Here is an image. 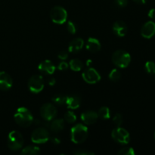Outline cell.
I'll return each instance as SVG.
<instances>
[{
	"label": "cell",
	"instance_id": "1",
	"mask_svg": "<svg viewBox=\"0 0 155 155\" xmlns=\"http://www.w3.org/2000/svg\"><path fill=\"white\" fill-rule=\"evenodd\" d=\"M15 120L17 124L22 127H27L33 123V117L31 112L24 107H19L15 112Z\"/></svg>",
	"mask_w": 155,
	"mask_h": 155
},
{
	"label": "cell",
	"instance_id": "2",
	"mask_svg": "<svg viewBox=\"0 0 155 155\" xmlns=\"http://www.w3.org/2000/svg\"><path fill=\"white\" fill-rule=\"evenodd\" d=\"M71 134L72 142L75 144H80L87 139L89 132L86 126L79 124L72 127Z\"/></svg>",
	"mask_w": 155,
	"mask_h": 155
},
{
	"label": "cell",
	"instance_id": "3",
	"mask_svg": "<svg viewBox=\"0 0 155 155\" xmlns=\"http://www.w3.org/2000/svg\"><path fill=\"white\" fill-rule=\"evenodd\" d=\"M112 61L120 68H125L129 66L131 61L130 54L124 50H117L112 55Z\"/></svg>",
	"mask_w": 155,
	"mask_h": 155
},
{
	"label": "cell",
	"instance_id": "4",
	"mask_svg": "<svg viewBox=\"0 0 155 155\" xmlns=\"http://www.w3.org/2000/svg\"><path fill=\"white\" fill-rule=\"evenodd\" d=\"M24 145V138L21 133L14 130L8 136V146L12 151H18Z\"/></svg>",
	"mask_w": 155,
	"mask_h": 155
},
{
	"label": "cell",
	"instance_id": "5",
	"mask_svg": "<svg viewBox=\"0 0 155 155\" xmlns=\"http://www.w3.org/2000/svg\"><path fill=\"white\" fill-rule=\"evenodd\" d=\"M51 21L57 24H63L68 18V12L61 6H54L50 12Z\"/></svg>",
	"mask_w": 155,
	"mask_h": 155
},
{
	"label": "cell",
	"instance_id": "6",
	"mask_svg": "<svg viewBox=\"0 0 155 155\" xmlns=\"http://www.w3.org/2000/svg\"><path fill=\"white\" fill-rule=\"evenodd\" d=\"M49 139V132L45 127L36 129L31 134V141L36 144H44L48 142Z\"/></svg>",
	"mask_w": 155,
	"mask_h": 155
},
{
	"label": "cell",
	"instance_id": "7",
	"mask_svg": "<svg viewBox=\"0 0 155 155\" xmlns=\"http://www.w3.org/2000/svg\"><path fill=\"white\" fill-rule=\"evenodd\" d=\"M111 137L115 142L122 145H127L130 140V136L128 131L120 127H117L113 130L111 133Z\"/></svg>",
	"mask_w": 155,
	"mask_h": 155
},
{
	"label": "cell",
	"instance_id": "8",
	"mask_svg": "<svg viewBox=\"0 0 155 155\" xmlns=\"http://www.w3.org/2000/svg\"><path fill=\"white\" fill-rule=\"evenodd\" d=\"M45 86L44 79L40 75H34L28 81V88L33 93H39L43 89Z\"/></svg>",
	"mask_w": 155,
	"mask_h": 155
},
{
	"label": "cell",
	"instance_id": "9",
	"mask_svg": "<svg viewBox=\"0 0 155 155\" xmlns=\"http://www.w3.org/2000/svg\"><path fill=\"white\" fill-rule=\"evenodd\" d=\"M40 115L44 120L51 121L57 115V109L50 103H45L41 107Z\"/></svg>",
	"mask_w": 155,
	"mask_h": 155
},
{
	"label": "cell",
	"instance_id": "10",
	"mask_svg": "<svg viewBox=\"0 0 155 155\" xmlns=\"http://www.w3.org/2000/svg\"><path fill=\"white\" fill-rule=\"evenodd\" d=\"M83 78L87 83L94 84L100 81L101 76L96 70L89 67L83 73Z\"/></svg>",
	"mask_w": 155,
	"mask_h": 155
},
{
	"label": "cell",
	"instance_id": "11",
	"mask_svg": "<svg viewBox=\"0 0 155 155\" xmlns=\"http://www.w3.org/2000/svg\"><path fill=\"white\" fill-rule=\"evenodd\" d=\"M141 34L144 38L150 39L155 34V23L153 21H148L142 26L141 29Z\"/></svg>",
	"mask_w": 155,
	"mask_h": 155
},
{
	"label": "cell",
	"instance_id": "12",
	"mask_svg": "<svg viewBox=\"0 0 155 155\" xmlns=\"http://www.w3.org/2000/svg\"><path fill=\"white\" fill-rule=\"evenodd\" d=\"M12 83H13V81L10 75L6 72L1 71L0 72V89L3 91L8 90L12 86Z\"/></svg>",
	"mask_w": 155,
	"mask_h": 155
},
{
	"label": "cell",
	"instance_id": "13",
	"mask_svg": "<svg viewBox=\"0 0 155 155\" xmlns=\"http://www.w3.org/2000/svg\"><path fill=\"white\" fill-rule=\"evenodd\" d=\"M98 119V113L93 110H87V111L83 112L81 114L82 121L87 125H92L95 124Z\"/></svg>",
	"mask_w": 155,
	"mask_h": 155
},
{
	"label": "cell",
	"instance_id": "14",
	"mask_svg": "<svg viewBox=\"0 0 155 155\" xmlns=\"http://www.w3.org/2000/svg\"><path fill=\"white\" fill-rule=\"evenodd\" d=\"M38 69L43 74L51 75V74H54V72L55 71V66L51 61L45 60L39 64L38 66Z\"/></svg>",
	"mask_w": 155,
	"mask_h": 155
},
{
	"label": "cell",
	"instance_id": "15",
	"mask_svg": "<svg viewBox=\"0 0 155 155\" xmlns=\"http://www.w3.org/2000/svg\"><path fill=\"white\" fill-rule=\"evenodd\" d=\"M113 31L114 32L117 36L120 37H123L127 33V26L124 21H117L114 24Z\"/></svg>",
	"mask_w": 155,
	"mask_h": 155
},
{
	"label": "cell",
	"instance_id": "16",
	"mask_svg": "<svg viewBox=\"0 0 155 155\" xmlns=\"http://www.w3.org/2000/svg\"><path fill=\"white\" fill-rule=\"evenodd\" d=\"M68 108L70 109H77L81 104V99L80 96L77 95H71L66 97V102Z\"/></svg>",
	"mask_w": 155,
	"mask_h": 155
},
{
	"label": "cell",
	"instance_id": "17",
	"mask_svg": "<svg viewBox=\"0 0 155 155\" xmlns=\"http://www.w3.org/2000/svg\"><path fill=\"white\" fill-rule=\"evenodd\" d=\"M83 45H84V41L83 39L76 38L70 42L69 46H68V51L73 53L78 52L83 48Z\"/></svg>",
	"mask_w": 155,
	"mask_h": 155
},
{
	"label": "cell",
	"instance_id": "18",
	"mask_svg": "<svg viewBox=\"0 0 155 155\" xmlns=\"http://www.w3.org/2000/svg\"><path fill=\"white\" fill-rule=\"evenodd\" d=\"M86 47V49L91 52H97L101 49V43L95 38L90 37L87 40Z\"/></svg>",
	"mask_w": 155,
	"mask_h": 155
},
{
	"label": "cell",
	"instance_id": "19",
	"mask_svg": "<svg viewBox=\"0 0 155 155\" xmlns=\"http://www.w3.org/2000/svg\"><path fill=\"white\" fill-rule=\"evenodd\" d=\"M64 128V120L61 118L53 120L49 124L50 130L54 133L62 131Z\"/></svg>",
	"mask_w": 155,
	"mask_h": 155
},
{
	"label": "cell",
	"instance_id": "20",
	"mask_svg": "<svg viewBox=\"0 0 155 155\" xmlns=\"http://www.w3.org/2000/svg\"><path fill=\"white\" fill-rule=\"evenodd\" d=\"M40 153V149L39 147L35 145H30L23 148L21 151V154L25 155H36Z\"/></svg>",
	"mask_w": 155,
	"mask_h": 155
},
{
	"label": "cell",
	"instance_id": "21",
	"mask_svg": "<svg viewBox=\"0 0 155 155\" xmlns=\"http://www.w3.org/2000/svg\"><path fill=\"white\" fill-rule=\"evenodd\" d=\"M70 68L74 71H80L83 68V64L79 59H72L70 61Z\"/></svg>",
	"mask_w": 155,
	"mask_h": 155
},
{
	"label": "cell",
	"instance_id": "22",
	"mask_svg": "<svg viewBox=\"0 0 155 155\" xmlns=\"http://www.w3.org/2000/svg\"><path fill=\"white\" fill-rule=\"evenodd\" d=\"M98 117L102 120H107L110 117V109L107 107H102L98 112Z\"/></svg>",
	"mask_w": 155,
	"mask_h": 155
},
{
	"label": "cell",
	"instance_id": "23",
	"mask_svg": "<svg viewBox=\"0 0 155 155\" xmlns=\"http://www.w3.org/2000/svg\"><path fill=\"white\" fill-rule=\"evenodd\" d=\"M120 77L121 74L117 69H113L109 74V78L113 82H117L120 80Z\"/></svg>",
	"mask_w": 155,
	"mask_h": 155
},
{
	"label": "cell",
	"instance_id": "24",
	"mask_svg": "<svg viewBox=\"0 0 155 155\" xmlns=\"http://www.w3.org/2000/svg\"><path fill=\"white\" fill-rule=\"evenodd\" d=\"M51 100L56 104L61 105V104H65V102H66V97L62 95H55L54 97H52Z\"/></svg>",
	"mask_w": 155,
	"mask_h": 155
},
{
	"label": "cell",
	"instance_id": "25",
	"mask_svg": "<svg viewBox=\"0 0 155 155\" xmlns=\"http://www.w3.org/2000/svg\"><path fill=\"white\" fill-rule=\"evenodd\" d=\"M145 71L149 74H155V63L153 61H147L145 65Z\"/></svg>",
	"mask_w": 155,
	"mask_h": 155
},
{
	"label": "cell",
	"instance_id": "26",
	"mask_svg": "<svg viewBox=\"0 0 155 155\" xmlns=\"http://www.w3.org/2000/svg\"><path fill=\"white\" fill-rule=\"evenodd\" d=\"M64 120L69 124H73L77 120V117L74 112L68 111L64 114Z\"/></svg>",
	"mask_w": 155,
	"mask_h": 155
},
{
	"label": "cell",
	"instance_id": "27",
	"mask_svg": "<svg viewBox=\"0 0 155 155\" xmlns=\"http://www.w3.org/2000/svg\"><path fill=\"white\" fill-rule=\"evenodd\" d=\"M135 153L134 149L133 148H130V147H127V148H124L118 151V154L120 155H134Z\"/></svg>",
	"mask_w": 155,
	"mask_h": 155
},
{
	"label": "cell",
	"instance_id": "28",
	"mask_svg": "<svg viewBox=\"0 0 155 155\" xmlns=\"http://www.w3.org/2000/svg\"><path fill=\"white\" fill-rule=\"evenodd\" d=\"M113 122L117 127H120V125L123 123V117L120 114L117 113L114 116Z\"/></svg>",
	"mask_w": 155,
	"mask_h": 155
},
{
	"label": "cell",
	"instance_id": "29",
	"mask_svg": "<svg viewBox=\"0 0 155 155\" xmlns=\"http://www.w3.org/2000/svg\"><path fill=\"white\" fill-rule=\"evenodd\" d=\"M67 28L69 33H75L77 32V27H76L75 24L73 21H68V24H67Z\"/></svg>",
	"mask_w": 155,
	"mask_h": 155
},
{
	"label": "cell",
	"instance_id": "30",
	"mask_svg": "<svg viewBox=\"0 0 155 155\" xmlns=\"http://www.w3.org/2000/svg\"><path fill=\"white\" fill-rule=\"evenodd\" d=\"M128 4V0H115L114 5L115 6L118 8H124Z\"/></svg>",
	"mask_w": 155,
	"mask_h": 155
},
{
	"label": "cell",
	"instance_id": "31",
	"mask_svg": "<svg viewBox=\"0 0 155 155\" xmlns=\"http://www.w3.org/2000/svg\"><path fill=\"white\" fill-rule=\"evenodd\" d=\"M74 154L75 155H94L95 153L89 151H85V150H77L74 151Z\"/></svg>",
	"mask_w": 155,
	"mask_h": 155
},
{
	"label": "cell",
	"instance_id": "32",
	"mask_svg": "<svg viewBox=\"0 0 155 155\" xmlns=\"http://www.w3.org/2000/svg\"><path fill=\"white\" fill-rule=\"evenodd\" d=\"M68 67H69V64H68L67 62H65L64 61H62L58 64V68L60 71H65V70L68 69Z\"/></svg>",
	"mask_w": 155,
	"mask_h": 155
},
{
	"label": "cell",
	"instance_id": "33",
	"mask_svg": "<svg viewBox=\"0 0 155 155\" xmlns=\"http://www.w3.org/2000/svg\"><path fill=\"white\" fill-rule=\"evenodd\" d=\"M58 58L61 59V61H64L68 58V54L67 51H62L59 53L58 55Z\"/></svg>",
	"mask_w": 155,
	"mask_h": 155
},
{
	"label": "cell",
	"instance_id": "34",
	"mask_svg": "<svg viewBox=\"0 0 155 155\" xmlns=\"http://www.w3.org/2000/svg\"><path fill=\"white\" fill-rule=\"evenodd\" d=\"M148 17L151 19H155V8H152L148 12Z\"/></svg>",
	"mask_w": 155,
	"mask_h": 155
},
{
	"label": "cell",
	"instance_id": "35",
	"mask_svg": "<svg viewBox=\"0 0 155 155\" xmlns=\"http://www.w3.org/2000/svg\"><path fill=\"white\" fill-rule=\"evenodd\" d=\"M55 83H56L55 79L53 78V77H51V78L48 79V85H50V86H54V85L55 84Z\"/></svg>",
	"mask_w": 155,
	"mask_h": 155
},
{
	"label": "cell",
	"instance_id": "36",
	"mask_svg": "<svg viewBox=\"0 0 155 155\" xmlns=\"http://www.w3.org/2000/svg\"><path fill=\"white\" fill-rule=\"evenodd\" d=\"M51 142L52 143H54V145H58L61 143V140L59 139H58L57 137H54L53 139H51Z\"/></svg>",
	"mask_w": 155,
	"mask_h": 155
},
{
	"label": "cell",
	"instance_id": "37",
	"mask_svg": "<svg viewBox=\"0 0 155 155\" xmlns=\"http://www.w3.org/2000/svg\"><path fill=\"white\" fill-rule=\"evenodd\" d=\"M133 1L138 4H145L146 2V0H133Z\"/></svg>",
	"mask_w": 155,
	"mask_h": 155
},
{
	"label": "cell",
	"instance_id": "38",
	"mask_svg": "<svg viewBox=\"0 0 155 155\" xmlns=\"http://www.w3.org/2000/svg\"><path fill=\"white\" fill-rule=\"evenodd\" d=\"M92 64V61L91 60V59H89V60L86 61V65H87L88 67H90Z\"/></svg>",
	"mask_w": 155,
	"mask_h": 155
},
{
	"label": "cell",
	"instance_id": "39",
	"mask_svg": "<svg viewBox=\"0 0 155 155\" xmlns=\"http://www.w3.org/2000/svg\"><path fill=\"white\" fill-rule=\"evenodd\" d=\"M154 138H155V133H154Z\"/></svg>",
	"mask_w": 155,
	"mask_h": 155
}]
</instances>
